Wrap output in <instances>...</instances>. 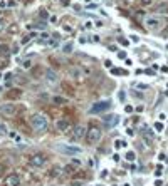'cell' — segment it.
<instances>
[{"mask_svg": "<svg viewBox=\"0 0 168 186\" xmlns=\"http://www.w3.org/2000/svg\"><path fill=\"white\" fill-rule=\"evenodd\" d=\"M30 124H32V127H34L35 131L42 133V131L47 129L49 121H47V117L44 114H32L30 116Z\"/></svg>", "mask_w": 168, "mask_h": 186, "instance_id": "cell-1", "label": "cell"}, {"mask_svg": "<svg viewBox=\"0 0 168 186\" xmlns=\"http://www.w3.org/2000/svg\"><path fill=\"white\" fill-rule=\"evenodd\" d=\"M163 24H165V22H163L160 17H155V15H150V17L145 19V25H146V29L151 30V32H158L160 29L163 27Z\"/></svg>", "mask_w": 168, "mask_h": 186, "instance_id": "cell-2", "label": "cell"}, {"mask_svg": "<svg viewBox=\"0 0 168 186\" xmlns=\"http://www.w3.org/2000/svg\"><path fill=\"white\" fill-rule=\"evenodd\" d=\"M19 107L17 104H14V102H5V104H0V114L3 116V117H14L15 114H17Z\"/></svg>", "mask_w": 168, "mask_h": 186, "instance_id": "cell-3", "label": "cell"}, {"mask_svg": "<svg viewBox=\"0 0 168 186\" xmlns=\"http://www.w3.org/2000/svg\"><path fill=\"white\" fill-rule=\"evenodd\" d=\"M109 107H111V102L109 101H99V102H96V104L91 106L89 113L91 114H101V113H104V111H108Z\"/></svg>", "mask_w": 168, "mask_h": 186, "instance_id": "cell-4", "label": "cell"}, {"mask_svg": "<svg viewBox=\"0 0 168 186\" xmlns=\"http://www.w3.org/2000/svg\"><path fill=\"white\" fill-rule=\"evenodd\" d=\"M101 136H103V131L98 129V127H91V129L88 131V141L91 144H96L101 139Z\"/></svg>", "mask_w": 168, "mask_h": 186, "instance_id": "cell-5", "label": "cell"}, {"mask_svg": "<svg viewBox=\"0 0 168 186\" xmlns=\"http://www.w3.org/2000/svg\"><path fill=\"white\" fill-rule=\"evenodd\" d=\"M46 161H47L46 156L40 154V153H37V154H32V156H30L29 163H30L32 166H35V168H40V166H44V164H46Z\"/></svg>", "mask_w": 168, "mask_h": 186, "instance_id": "cell-6", "label": "cell"}, {"mask_svg": "<svg viewBox=\"0 0 168 186\" xmlns=\"http://www.w3.org/2000/svg\"><path fill=\"white\" fill-rule=\"evenodd\" d=\"M57 151H61V153H64V154H71V156H74V154H81L83 153V149L81 148H77V146H57Z\"/></svg>", "mask_w": 168, "mask_h": 186, "instance_id": "cell-7", "label": "cell"}, {"mask_svg": "<svg viewBox=\"0 0 168 186\" xmlns=\"http://www.w3.org/2000/svg\"><path fill=\"white\" fill-rule=\"evenodd\" d=\"M141 138H143V141H145V144L146 146H151L153 144V141H155V133L151 129H148V127H145V129L141 131Z\"/></svg>", "mask_w": 168, "mask_h": 186, "instance_id": "cell-8", "label": "cell"}, {"mask_svg": "<svg viewBox=\"0 0 168 186\" xmlns=\"http://www.w3.org/2000/svg\"><path fill=\"white\" fill-rule=\"evenodd\" d=\"M86 134V127L84 126H76L72 131V141H79L81 138H84Z\"/></svg>", "mask_w": 168, "mask_h": 186, "instance_id": "cell-9", "label": "cell"}, {"mask_svg": "<svg viewBox=\"0 0 168 186\" xmlns=\"http://www.w3.org/2000/svg\"><path fill=\"white\" fill-rule=\"evenodd\" d=\"M69 126H71V122H69L67 119H59V121H56V129L61 131V133H66V131L69 129Z\"/></svg>", "mask_w": 168, "mask_h": 186, "instance_id": "cell-10", "label": "cell"}, {"mask_svg": "<svg viewBox=\"0 0 168 186\" xmlns=\"http://www.w3.org/2000/svg\"><path fill=\"white\" fill-rule=\"evenodd\" d=\"M104 122L108 124L109 127H113V126H118L120 124V116H108V117H104Z\"/></svg>", "mask_w": 168, "mask_h": 186, "instance_id": "cell-11", "label": "cell"}, {"mask_svg": "<svg viewBox=\"0 0 168 186\" xmlns=\"http://www.w3.org/2000/svg\"><path fill=\"white\" fill-rule=\"evenodd\" d=\"M46 79L49 82H52V84H56V82H57V74L52 71V69H47V71H46Z\"/></svg>", "mask_w": 168, "mask_h": 186, "instance_id": "cell-12", "label": "cell"}, {"mask_svg": "<svg viewBox=\"0 0 168 186\" xmlns=\"http://www.w3.org/2000/svg\"><path fill=\"white\" fill-rule=\"evenodd\" d=\"M7 183H9L10 186H20V178L17 175H10L9 178H7Z\"/></svg>", "mask_w": 168, "mask_h": 186, "instance_id": "cell-13", "label": "cell"}, {"mask_svg": "<svg viewBox=\"0 0 168 186\" xmlns=\"http://www.w3.org/2000/svg\"><path fill=\"white\" fill-rule=\"evenodd\" d=\"M22 96V91L20 89H12L10 92H7V99H15V97H20Z\"/></svg>", "mask_w": 168, "mask_h": 186, "instance_id": "cell-14", "label": "cell"}, {"mask_svg": "<svg viewBox=\"0 0 168 186\" xmlns=\"http://www.w3.org/2000/svg\"><path fill=\"white\" fill-rule=\"evenodd\" d=\"M69 72H71V76H77L79 79L84 76V74H83V71H81L79 67H71V69H69Z\"/></svg>", "mask_w": 168, "mask_h": 186, "instance_id": "cell-15", "label": "cell"}, {"mask_svg": "<svg viewBox=\"0 0 168 186\" xmlns=\"http://www.w3.org/2000/svg\"><path fill=\"white\" fill-rule=\"evenodd\" d=\"M111 74H114V76H125V74H128V72L123 71V69H111Z\"/></svg>", "mask_w": 168, "mask_h": 186, "instance_id": "cell-16", "label": "cell"}, {"mask_svg": "<svg viewBox=\"0 0 168 186\" xmlns=\"http://www.w3.org/2000/svg\"><path fill=\"white\" fill-rule=\"evenodd\" d=\"M158 12H161V14H168V3H163V5H158Z\"/></svg>", "mask_w": 168, "mask_h": 186, "instance_id": "cell-17", "label": "cell"}, {"mask_svg": "<svg viewBox=\"0 0 168 186\" xmlns=\"http://www.w3.org/2000/svg\"><path fill=\"white\" fill-rule=\"evenodd\" d=\"M52 101H54L56 104H66V97H61V96H56Z\"/></svg>", "mask_w": 168, "mask_h": 186, "instance_id": "cell-18", "label": "cell"}, {"mask_svg": "<svg viewBox=\"0 0 168 186\" xmlns=\"http://www.w3.org/2000/svg\"><path fill=\"white\" fill-rule=\"evenodd\" d=\"M126 159H128V161H134V159H136L134 151H128V153H126Z\"/></svg>", "mask_w": 168, "mask_h": 186, "instance_id": "cell-19", "label": "cell"}, {"mask_svg": "<svg viewBox=\"0 0 168 186\" xmlns=\"http://www.w3.org/2000/svg\"><path fill=\"white\" fill-rule=\"evenodd\" d=\"M62 51L66 52V54H69V52H72V44L69 42V44H66L64 47H62Z\"/></svg>", "mask_w": 168, "mask_h": 186, "instance_id": "cell-20", "label": "cell"}, {"mask_svg": "<svg viewBox=\"0 0 168 186\" xmlns=\"http://www.w3.org/2000/svg\"><path fill=\"white\" fill-rule=\"evenodd\" d=\"M30 65H32V60H30V59H25V60L22 62V67H24V69H29Z\"/></svg>", "mask_w": 168, "mask_h": 186, "instance_id": "cell-21", "label": "cell"}, {"mask_svg": "<svg viewBox=\"0 0 168 186\" xmlns=\"http://www.w3.org/2000/svg\"><path fill=\"white\" fill-rule=\"evenodd\" d=\"M35 35H37V34H35V32H34V34H30V35H25V37H24V39H22V44H27L29 40H30L32 37H35Z\"/></svg>", "mask_w": 168, "mask_h": 186, "instance_id": "cell-22", "label": "cell"}, {"mask_svg": "<svg viewBox=\"0 0 168 186\" xmlns=\"http://www.w3.org/2000/svg\"><path fill=\"white\" fill-rule=\"evenodd\" d=\"M126 146H128V144H126L125 141H121V139H118V141H116V148H126Z\"/></svg>", "mask_w": 168, "mask_h": 186, "instance_id": "cell-23", "label": "cell"}, {"mask_svg": "<svg viewBox=\"0 0 168 186\" xmlns=\"http://www.w3.org/2000/svg\"><path fill=\"white\" fill-rule=\"evenodd\" d=\"M39 15H40V19H49V14H47L46 10H40V12H39Z\"/></svg>", "mask_w": 168, "mask_h": 186, "instance_id": "cell-24", "label": "cell"}, {"mask_svg": "<svg viewBox=\"0 0 168 186\" xmlns=\"http://www.w3.org/2000/svg\"><path fill=\"white\" fill-rule=\"evenodd\" d=\"M155 129H157L158 133H160V131H163V124L161 122H155Z\"/></svg>", "mask_w": 168, "mask_h": 186, "instance_id": "cell-25", "label": "cell"}, {"mask_svg": "<svg viewBox=\"0 0 168 186\" xmlns=\"http://www.w3.org/2000/svg\"><path fill=\"white\" fill-rule=\"evenodd\" d=\"M120 44H121V45H125V47H128V45H129V42H128L126 39H123V37L120 39Z\"/></svg>", "mask_w": 168, "mask_h": 186, "instance_id": "cell-26", "label": "cell"}, {"mask_svg": "<svg viewBox=\"0 0 168 186\" xmlns=\"http://www.w3.org/2000/svg\"><path fill=\"white\" fill-rule=\"evenodd\" d=\"M5 166H3V164H0V178H2V175H3V171H5Z\"/></svg>", "mask_w": 168, "mask_h": 186, "instance_id": "cell-27", "label": "cell"}, {"mask_svg": "<svg viewBox=\"0 0 168 186\" xmlns=\"http://www.w3.org/2000/svg\"><path fill=\"white\" fill-rule=\"evenodd\" d=\"M125 111H126V113H133V107H131V106H125Z\"/></svg>", "mask_w": 168, "mask_h": 186, "instance_id": "cell-28", "label": "cell"}, {"mask_svg": "<svg viewBox=\"0 0 168 186\" xmlns=\"http://www.w3.org/2000/svg\"><path fill=\"white\" fill-rule=\"evenodd\" d=\"M118 57H120V59H125V57H126V52H118Z\"/></svg>", "mask_w": 168, "mask_h": 186, "instance_id": "cell-29", "label": "cell"}, {"mask_svg": "<svg viewBox=\"0 0 168 186\" xmlns=\"http://www.w3.org/2000/svg\"><path fill=\"white\" fill-rule=\"evenodd\" d=\"M138 89H148V86L146 84H138Z\"/></svg>", "mask_w": 168, "mask_h": 186, "instance_id": "cell-30", "label": "cell"}, {"mask_svg": "<svg viewBox=\"0 0 168 186\" xmlns=\"http://www.w3.org/2000/svg\"><path fill=\"white\" fill-rule=\"evenodd\" d=\"M5 133V126H3V124H0V134H3Z\"/></svg>", "mask_w": 168, "mask_h": 186, "instance_id": "cell-31", "label": "cell"}, {"mask_svg": "<svg viewBox=\"0 0 168 186\" xmlns=\"http://www.w3.org/2000/svg\"><path fill=\"white\" fill-rule=\"evenodd\" d=\"M5 79H7V81L12 79V72H7V74H5Z\"/></svg>", "mask_w": 168, "mask_h": 186, "instance_id": "cell-32", "label": "cell"}, {"mask_svg": "<svg viewBox=\"0 0 168 186\" xmlns=\"http://www.w3.org/2000/svg\"><path fill=\"white\" fill-rule=\"evenodd\" d=\"M131 40H133V42H138L140 39H138V35H131Z\"/></svg>", "mask_w": 168, "mask_h": 186, "instance_id": "cell-33", "label": "cell"}, {"mask_svg": "<svg viewBox=\"0 0 168 186\" xmlns=\"http://www.w3.org/2000/svg\"><path fill=\"white\" fill-rule=\"evenodd\" d=\"M66 173H72V166H66Z\"/></svg>", "mask_w": 168, "mask_h": 186, "instance_id": "cell-34", "label": "cell"}, {"mask_svg": "<svg viewBox=\"0 0 168 186\" xmlns=\"http://www.w3.org/2000/svg\"><path fill=\"white\" fill-rule=\"evenodd\" d=\"M158 117H160V121H165V119H166V116H165V114H160Z\"/></svg>", "mask_w": 168, "mask_h": 186, "instance_id": "cell-35", "label": "cell"}, {"mask_svg": "<svg viewBox=\"0 0 168 186\" xmlns=\"http://www.w3.org/2000/svg\"><path fill=\"white\" fill-rule=\"evenodd\" d=\"M3 27H5V24H3L2 19H0V30H3Z\"/></svg>", "mask_w": 168, "mask_h": 186, "instance_id": "cell-36", "label": "cell"}, {"mask_svg": "<svg viewBox=\"0 0 168 186\" xmlns=\"http://www.w3.org/2000/svg\"><path fill=\"white\" fill-rule=\"evenodd\" d=\"M126 133H128V136H133V134H134L133 129H126Z\"/></svg>", "mask_w": 168, "mask_h": 186, "instance_id": "cell-37", "label": "cell"}, {"mask_svg": "<svg viewBox=\"0 0 168 186\" xmlns=\"http://www.w3.org/2000/svg\"><path fill=\"white\" fill-rule=\"evenodd\" d=\"M163 183H161V181H160V179H157V181H155V186H161Z\"/></svg>", "mask_w": 168, "mask_h": 186, "instance_id": "cell-38", "label": "cell"}, {"mask_svg": "<svg viewBox=\"0 0 168 186\" xmlns=\"http://www.w3.org/2000/svg\"><path fill=\"white\" fill-rule=\"evenodd\" d=\"M61 3L62 5H69V0H61Z\"/></svg>", "mask_w": 168, "mask_h": 186, "instance_id": "cell-39", "label": "cell"}, {"mask_svg": "<svg viewBox=\"0 0 168 186\" xmlns=\"http://www.w3.org/2000/svg\"><path fill=\"white\" fill-rule=\"evenodd\" d=\"M141 3H145V5H148V3H151V0H141Z\"/></svg>", "mask_w": 168, "mask_h": 186, "instance_id": "cell-40", "label": "cell"}, {"mask_svg": "<svg viewBox=\"0 0 168 186\" xmlns=\"http://www.w3.org/2000/svg\"><path fill=\"white\" fill-rule=\"evenodd\" d=\"M2 51H7V47H5V45H0V52H2Z\"/></svg>", "mask_w": 168, "mask_h": 186, "instance_id": "cell-41", "label": "cell"}, {"mask_svg": "<svg viewBox=\"0 0 168 186\" xmlns=\"http://www.w3.org/2000/svg\"><path fill=\"white\" fill-rule=\"evenodd\" d=\"M84 2H86V3H88V2H91V0H84Z\"/></svg>", "mask_w": 168, "mask_h": 186, "instance_id": "cell-42", "label": "cell"}, {"mask_svg": "<svg viewBox=\"0 0 168 186\" xmlns=\"http://www.w3.org/2000/svg\"><path fill=\"white\" fill-rule=\"evenodd\" d=\"M98 186H101V184H98Z\"/></svg>", "mask_w": 168, "mask_h": 186, "instance_id": "cell-43", "label": "cell"}]
</instances>
